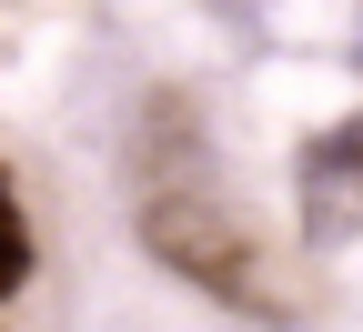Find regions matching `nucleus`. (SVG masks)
<instances>
[{
	"instance_id": "f257e3e1",
	"label": "nucleus",
	"mask_w": 363,
	"mask_h": 332,
	"mask_svg": "<svg viewBox=\"0 0 363 332\" xmlns=\"http://www.w3.org/2000/svg\"><path fill=\"white\" fill-rule=\"evenodd\" d=\"M303 222H313V242L363 231V121L323 131V141L303 151Z\"/></svg>"
}]
</instances>
